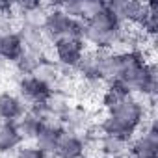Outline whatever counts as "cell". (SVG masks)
<instances>
[{
	"label": "cell",
	"mask_w": 158,
	"mask_h": 158,
	"mask_svg": "<svg viewBox=\"0 0 158 158\" xmlns=\"http://www.w3.org/2000/svg\"><path fill=\"white\" fill-rule=\"evenodd\" d=\"M143 121H145V106L138 99L128 97L127 101L117 104L114 110H110L99 127L102 134L132 139V136L141 128Z\"/></svg>",
	"instance_id": "cell-1"
},
{
	"label": "cell",
	"mask_w": 158,
	"mask_h": 158,
	"mask_svg": "<svg viewBox=\"0 0 158 158\" xmlns=\"http://www.w3.org/2000/svg\"><path fill=\"white\" fill-rule=\"evenodd\" d=\"M128 158H158V125L156 119H151L143 132L130 139Z\"/></svg>",
	"instance_id": "cell-2"
},
{
	"label": "cell",
	"mask_w": 158,
	"mask_h": 158,
	"mask_svg": "<svg viewBox=\"0 0 158 158\" xmlns=\"http://www.w3.org/2000/svg\"><path fill=\"white\" fill-rule=\"evenodd\" d=\"M17 89H19V97L24 101V104H30V108L45 106L54 91V88H50L48 84H45L34 74L21 76L17 82Z\"/></svg>",
	"instance_id": "cell-3"
},
{
	"label": "cell",
	"mask_w": 158,
	"mask_h": 158,
	"mask_svg": "<svg viewBox=\"0 0 158 158\" xmlns=\"http://www.w3.org/2000/svg\"><path fill=\"white\" fill-rule=\"evenodd\" d=\"M52 48L56 56V65L60 69H76V65L80 63L86 52V43L78 39H71V37H63L54 41Z\"/></svg>",
	"instance_id": "cell-4"
},
{
	"label": "cell",
	"mask_w": 158,
	"mask_h": 158,
	"mask_svg": "<svg viewBox=\"0 0 158 158\" xmlns=\"http://www.w3.org/2000/svg\"><path fill=\"white\" fill-rule=\"evenodd\" d=\"M71 23H73V17H69L60 6H54L48 11H45V15L41 19V32L47 39H50L54 43L58 39L67 37Z\"/></svg>",
	"instance_id": "cell-5"
},
{
	"label": "cell",
	"mask_w": 158,
	"mask_h": 158,
	"mask_svg": "<svg viewBox=\"0 0 158 158\" xmlns=\"http://www.w3.org/2000/svg\"><path fill=\"white\" fill-rule=\"evenodd\" d=\"M106 6L115 13L121 24L139 26L149 13L147 2H136V0H114V2H106Z\"/></svg>",
	"instance_id": "cell-6"
},
{
	"label": "cell",
	"mask_w": 158,
	"mask_h": 158,
	"mask_svg": "<svg viewBox=\"0 0 158 158\" xmlns=\"http://www.w3.org/2000/svg\"><path fill=\"white\" fill-rule=\"evenodd\" d=\"M84 149H86V141L82 139L80 134L63 130L60 139H58V145H56L52 156L54 158H82L84 156Z\"/></svg>",
	"instance_id": "cell-7"
},
{
	"label": "cell",
	"mask_w": 158,
	"mask_h": 158,
	"mask_svg": "<svg viewBox=\"0 0 158 158\" xmlns=\"http://www.w3.org/2000/svg\"><path fill=\"white\" fill-rule=\"evenodd\" d=\"M26 104L24 101L10 91H2L0 93V121H11L15 123L17 119H21L26 112Z\"/></svg>",
	"instance_id": "cell-8"
},
{
	"label": "cell",
	"mask_w": 158,
	"mask_h": 158,
	"mask_svg": "<svg viewBox=\"0 0 158 158\" xmlns=\"http://www.w3.org/2000/svg\"><path fill=\"white\" fill-rule=\"evenodd\" d=\"M65 128H63V125L61 123H45V127L39 130V134L35 136V139H34V145L41 151V152H45L47 156H52V152H54V149H56V145H58V139H60V136H61V132H63Z\"/></svg>",
	"instance_id": "cell-9"
},
{
	"label": "cell",
	"mask_w": 158,
	"mask_h": 158,
	"mask_svg": "<svg viewBox=\"0 0 158 158\" xmlns=\"http://www.w3.org/2000/svg\"><path fill=\"white\" fill-rule=\"evenodd\" d=\"M24 52V43L19 35V32H8L0 35V58L17 63V60Z\"/></svg>",
	"instance_id": "cell-10"
},
{
	"label": "cell",
	"mask_w": 158,
	"mask_h": 158,
	"mask_svg": "<svg viewBox=\"0 0 158 158\" xmlns=\"http://www.w3.org/2000/svg\"><path fill=\"white\" fill-rule=\"evenodd\" d=\"M128 143L130 139L110 134H104L99 139V147L104 158H128Z\"/></svg>",
	"instance_id": "cell-11"
},
{
	"label": "cell",
	"mask_w": 158,
	"mask_h": 158,
	"mask_svg": "<svg viewBox=\"0 0 158 158\" xmlns=\"http://www.w3.org/2000/svg\"><path fill=\"white\" fill-rule=\"evenodd\" d=\"M128 97H132L130 91H128V88H127L121 80H114V82H108V84H106L101 101H102V106L110 112V110H114L117 104H121L123 101H127Z\"/></svg>",
	"instance_id": "cell-12"
},
{
	"label": "cell",
	"mask_w": 158,
	"mask_h": 158,
	"mask_svg": "<svg viewBox=\"0 0 158 158\" xmlns=\"http://www.w3.org/2000/svg\"><path fill=\"white\" fill-rule=\"evenodd\" d=\"M23 145L17 125L11 121H0V152H15Z\"/></svg>",
	"instance_id": "cell-13"
},
{
	"label": "cell",
	"mask_w": 158,
	"mask_h": 158,
	"mask_svg": "<svg viewBox=\"0 0 158 158\" xmlns=\"http://www.w3.org/2000/svg\"><path fill=\"white\" fill-rule=\"evenodd\" d=\"M43 61V54L41 50H32V48H24L23 56L17 60V69L23 73L21 76H28V74H34L39 67V63Z\"/></svg>",
	"instance_id": "cell-14"
},
{
	"label": "cell",
	"mask_w": 158,
	"mask_h": 158,
	"mask_svg": "<svg viewBox=\"0 0 158 158\" xmlns=\"http://www.w3.org/2000/svg\"><path fill=\"white\" fill-rule=\"evenodd\" d=\"M149 6V13L145 17V21L139 24V30L143 32V35L154 37L158 32V4L156 2H147Z\"/></svg>",
	"instance_id": "cell-15"
},
{
	"label": "cell",
	"mask_w": 158,
	"mask_h": 158,
	"mask_svg": "<svg viewBox=\"0 0 158 158\" xmlns=\"http://www.w3.org/2000/svg\"><path fill=\"white\" fill-rule=\"evenodd\" d=\"M15 158H48V156L41 152L35 145H21L15 151Z\"/></svg>",
	"instance_id": "cell-16"
},
{
	"label": "cell",
	"mask_w": 158,
	"mask_h": 158,
	"mask_svg": "<svg viewBox=\"0 0 158 158\" xmlns=\"http://www.w3.org/2000/svg\"><path fill=\"white\" fill-rule=\"evenodd\" d=\"M106 2H101V0H86L84 2V21L89 19L91 15H95L97 11H101L104 8Z\"/></svg>",
	"instance_id": "cell-17"
},
{
	"label": "cell",
	"mask_w": 158,
	"mask_h": 158,
	"mask_svg": "<svg viewBox=\"0 0 158 158\" xmlns=\"http://www.w3.org/2000/svg\"><path fill=\"white\" fill-rule=\"evenodd\" d=\"M13 10H15V4L8 2V0H0V17H10Z\"/></svg>",
	"instance_id": "cell-18"
},
{
	"label": "cell",
	"mask_w": 158,
	"mask_h": 158,
	"mask_svg": "<svg viewBox=\"0 0 158 158\" xmlns=\"http://www.w3.org/2000/svg\"><path fill=\"white\" fill-rule=\"evenodd\" d=\"M101 158H104V156H101Z\"/></svg>",
	"instance_id": "cell-19"
},
{
	"label": "cell",
	"mask_w": 158,
	"mask_h": 158,
	"mask_svg": "<svg viewBox=\"0 0 158 158\" xmlns=\"http://www.w3.org/2000/svg\"><path fill=\"white\" fill-rule=\"evenodd\" d=\"M0 35H2V34H0Z\"/></svg>",
	"instance_id": "cell-20"
},
{
	"label": "cell",
	"mask_w": 158,
	"mask_h": 158,
	"mask_svg": "<svg viewBox=\"0 0 158 158\" xmlns=\"http://www.w3.org/2000/svg\"><path fill=\"white\" fill-rule=\"evenodd\" d=\"M82 158H84V156H82Z\"/></svg>",
	"instance_id": "cell-21"
}]
</instances>
